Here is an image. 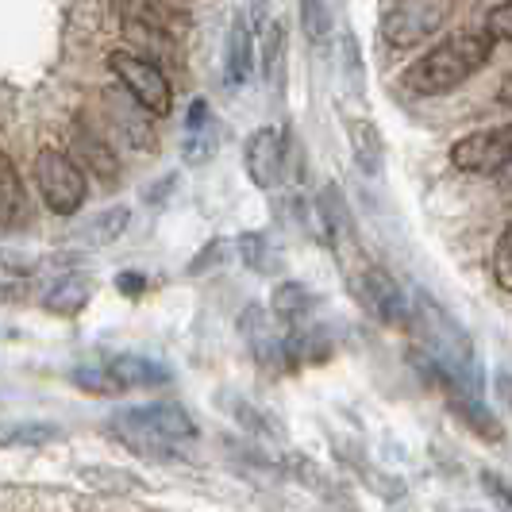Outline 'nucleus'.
I'll return each mask as SVG.
<instances>
[{
  "instance_id": "f257e3e1",
  "label": "nucleus",
  "mask_w": 512,
  "mask_h": 512,
  "mask_svg": "<svg viewBox=\"0 0 512 512\" xmlns=\"http://www.w3.org/2000/svg\"><path fill=\"white\" fill-rule=\"evenodd\" d=\"M108 436H116L139 459L166 462L178 459L185 447L197 443V424L174 401H154V405H139V409L112 412Z\"/></svg>"
},
{
  "instance_id": "f03ea898",
  "label": "nucleus",
  "mask_w": 512,
  "mask_h": 512,
  "mask_svg": "<svg viewBox=\"0 0 512 512\" xmlns=\"http://www.w3.org/2000/svg\"><path fill=\"white\" fill-rule=\"evenodd\" d=\"M489 58H493V39L486 31H462L420 54L401 81L416 97H443L466 85L478 70H486Z\"/></svg>"
},
{
  "instance_id": "7ed1b4c3",
  "label": "nucleus",
  "mask_w": 512,
  "mask_h": 512,
  "mask_svg": "<svg viewBox=\"0 0 512 512\" xmlns=\"http://www.w3.org/2000/svg\"><path fill=\"white\" fill-rule=\"evenodd\" d=\"M108 70L116 74V81L124 85L131 101L139 104L147 116L162 120L174 112V85L166 81L162 66L154 58H143L135 51H112L108 54Z\"/></svg>"
},
{
  "instance_id": "20e7f679",
  "label": "nucleus",
  "mask_w": 512,
  "mask_h": 512,
  "mask_svg": "<svg viewBox=\"0 0 512 512\" xmlns=\"http://www.w3.org/2000/svg\"><path fill=\"white\" fill-rule=\"evenodd\" d=\"M455 0H393L382 16V39L393 51H412L451 20Z\"/></svg>"
},
{
  "instance_id": "39448f33",
  "label": "nucleus",
  "mask_w": 512,
  "mask_h": 512,
  "mask_svg": "<svg viewBox=\"0 0 512 512\" xmlns=\"http://www.w3.org/2000/svg\"><path fill=\"white\" fill-rule=\"evenodd\" d=\"M35 185L43 193V205L51 208L54 216H74L89 197L85 170L66 151H54V147H43L35 154Z\"/></svg>"
},
{
  "instance_id": "423d86ee",
  "label": "nucleus",
  "mask_w": 512,
  "mask_h": 512,
  "mask_svg": "<svg viewBox=\"0 0 512 512\" xmlns=\"http://www.w3.org/2000/svg\"><path fill=\"white\" fill-rule=\"evenodd\" d=\"M347 289L355 293V301L374 320H382L389 328H409V297H405L401 285L393 282V274H385L382 266L366 262L359 274L347 282Z\"/></svg>"
},
{
  "instance_id": "0eeeda50",
  "label": "nucleus",
  "mask_w": 512,
  "mask_h": 512,
  "mask_svg": "<svg viewBox=\"0 0 512 512\" xmlns=\"http://www.w3.org/2000/svg\"><path fill=\"white\" fill-rule=\"evenodd\" d=\"M512 158V124L486 131H470L451 147V166L462 174H478V178H497Z\"/></svg>"
},
{
  "instance_id": "6e6552de",
  "label": "nucleus",
  "mask_w": 512,
  "mask_h": 512,
  "mask_svg": "<svg viewBox=\"0 0 512 512\" xmlns=\"http://www.w3.org/2000/svg\"><path fill=\"white\" fill-rule=\"evenodd\" d=\"M243 166L247 178L255 181L258 189H278L285 181V139L278 128H255L243 143Z\"/></svg>"
},
{
  "instance_id": "1a4fd4ad",
  "label": "nucleus",
  "mask_w": 512,
  "mask_h": 512,
  "mask_svg": "<svg viewBox=\"0 0 512 512\" xmlns=\"http://www.w3.org/2000/svg\"><path fill=\"white\" fill-rule=\"evenodd\" d=\"M239 335L247 339V347H251V355L262 370H289V362H285V332H278V324L270 320V308L262 305H247L243 308V316H239Z\"/></svg>"
},
{
  "instance_id": "9d476101",
  "label": "nucleus",
  "mask_w": 512,
  "mask_h": 512,
  "mask_svg": "<svg viewBox=\"0 0 512 512\" xmlns=\"http://www.w3.org/2000/svg\"><path fill=\"white\" fill-rule=\"evenodd\" d=\"M216 151H220V124L212 116V104L197 97L181 124V158L189 166H205L208 158H216Z\"/></svg>"
},
{
  "instance_id": "9b49d317",
  "label": "nucleus",
  "mask_w": 512,
  "mask_h": 512,
  "mask_svg": "<svg viewBox=\"0 0 512 512\" xmlns=\"http://www.w3.org/2000/svg\"><path fill=\"white\" fill-rule=\"evenodd\" d=\"M255 74V31L247 16H231L228 39H224V81L231 89H243Z\"/></svg>"
},
{
  "instance_id": "f8f14e48",
  "label": "nucleus",
  "mask_w": 512,
  "mask_h": 512,
  "mask_svg": "<svg viewBox=\"0 0 512 512\" xmlns=\"http://www.w3.org/2000/svg\"><path fill=\"white\" fill-rule=\"evenodd\" d=\"M443 397H447V405H451V412H455V420H459L466 432H474V436L486 439V443H505V424L497 420V412L489 409L478 393L443 389Z\"/></svg>"
},
{
  "instance_id": "ddd939ff",
  "label": "nucleus",
  "mask_w": 512,
  "mask_h": 512,
  "mask_svg": "<svg viewBox=\"0 0 512 512\" xmlns=\"http://www.w3.org/2000/svg\"><path fill=\"white\" fill-rule=\"evenodd\" d=\"M74 151H77L74 162L85 170V174H97L104 185H116V181H120V162H116V151H112V143L104 139L101 131L77 124L74 128Z\"/></svg>"
},
{
  "instance_id": "4468645a",
  "label": "nucleus",
  "mask_w": 512,
  "mask_h": 512,
  "mask_svg": "<svg viewBox=\"0 0 512 512\" xmlns=\"http://www.w3.org/2000/svg\"><path fill=\"white\" fill-rule=\"evenodd\" d=\"M104 370L112 374V382L120 385V393H128V389H154V385H166L174 378L162 362L147 359V355H112V359L104 362Z\"/></svg>"
},
{
  "instance_id": "2eb2a0df",
  "label": "nucleus",
  "mask_w": 512,
  "mask_h": 512,
  "mask_svg": "<svg viewBox=\"0 0 512 512\" xmlns=\"http://www.w3.org/2000/svg\"><path fill=\"white\" fill-rule=\"evenodd\" d=\"M285 66H289V39H285V24L262 27V77H266V89L274 93V101H285Z\"/></svg>"
},
{
  "instance_id": "dca6fc26",
  "label": "nucleus",
  "mask_w": 512,
  "mask_h": 512,
  "mask_svg": "<svg viewBox=\"0 0 512 512\" xmlns=\"http://www.w3.org/2000/svg\"><path fill=\"white\" fill-rule=\"evenodd\" d=\"M347 143H351V158L359 166L366 178H378L385 170V143H382V131L374 128L370 120H359L351 116L347 120Z\"/></svg>"
},
{
  "instance_id": "f3484780",
  "label": "nucleus",
  "mask_w": 512,
  "mask_h": 512,
  "mask_svg": "<svg viewBox=\"0 0 512 512\" xmlns=\"http://www.w3.org/2000/svg\"><path fill=\"white\" fill-rule=\"evenodd\" d=\"M289 470H293L297 482H301L305 489H312L320 501H328V505H335V509H343V512H355V497L347 493L343 482H335L324 466H316L312 459H293L289 462Z\"/></svg>"
},
{
  "instance_id": "a211bd4d",
  "label": "nucleus",
  "mask_w": 512,
  "mask_h": 512,
  "mask_svg": "<svg viewBox=\"0 0 512 512\" xmlns=\"http://www.w3.org/2000/svg\"><path fill=\"white\" fill-rule=\"evenodd\" d=\"M235 255H239V262H243L247 270H255L262 278H270V274L282 270L278 247H274L270 235H262V231H243V235L235 239Z\"/></svg>"
},
{
  "instance_id": "6ab92c4d",
  "label": "nucleus",
  "mask_w": 512,
  "mask_h": 512,
  "mask_svg": "<svg viewBox=\"0 0 512 512\" xmlns=\"http://www.w3.org/2000/svg\"><path fill=\"white\" fill-rule=\"evenodd\" d=\"M24 181L16 174V162L8 154H0V235L12 231L24 216Z\"/></svg>"
},
{
  "instance_id": "aec40b11",
  "label": "nucleus",
  "mask_w": 512,
  "mask_h": 512,
  "mask_svg": "<svg viewBox=\"0 0 512 512\" xmlns=\"http://www.w3.org/2000/svg\"><path fill=\"white\" fill-rule=\"evenodd\" d=\"M220 405L231 412V420L239 424V432H247V436L262 439V443H274V439H282V428L266 416L262 409H255L247 397H235V393H224L220 397Z\"/></svg>"
},
{
  "instance_id": "412c9836",
  "label": "nucleus",
  "mask_w": 512,
  "mask_h": 512,
  "mask_svg": "<svg viewBox=\"0 0 512 512\" xmlns=\"http://www.w3.org/2000/svg\"><path fill=\"white\" fill-rule=\"evenodd\" d=\"M270 308H274V316L282 324H301L305 316H312L320 308V297L301 282H282L270 297Z\"/></svg>"
},
{
  "instance_id": "4be33fe9",
  "label": "nucleus",
  "mask_w": 512,
  "mask_h": 512,
  "mask_svg": "<svg viewBox=\"0 0 512 512\" xmlns=\"http://www.w3.org/2000/svg\"><path fill=\"white\" fill-rule=\"evenodd\" d=\"M89 297H93V282L81 278V274H66V278H58V282L47 289L43 305H47V312H54V316H77L81 308L89 305Z\"/></svg>"
},
{
  "instance_id": "5701e85b",
  "label": "nucleus",
  "mask_w": 512,
  "mask_h": 512,
  "mask_svg": "<svg viewBox=\"0 0 512 512\" xmlns=\"http://www.w3.org/2000/svg\"><path fill=\"white\" fill-rule=\"evenodd\" d=\"M62 439V428L51 424V420H16V424H4L0 428V447H47V443H58Z\"/></svg>"
},
{
  "instance_id": "b1692460",
  "label": "nucleus",
  "mask_w": 512,
  "mask_h": 512,
  "mask_svg": "<svg viewBox=\"0 0 512 512\" xmlns=\"http://www.w3.org/2000/svg\"><path fill=\"white\" fill-rule=\"evenodd\" d=\"M128 224H131V212L124 205L104 208L101 216H93V220L77 231V235H81V243H85V247H108V243H116V239L128 231Z\"/></svg>"
},
{
  "instance_id": "393cba45",
  "label": "nucleus",
  "mask_w": 512,
  "mask_h": 512,
  "mask_svg": "<svg viewBox=\"0 0 512 512\" xmlns=\"http://www.w3.org/2000/svg\"><path fill=\"white\" fill-rule=\"evenodd\" d=\"M116 128H120V135L128 139L135 151H158V135L151 131V124H147V112L139 108V104L131 101V108H120L116 104Z\"/></svg>"
},
{
  "instance_id": "a878e982",
  "label": "nucleus",
  "mask_w": 512,
  "mask_h": 512,
  "mask_svg": "<svg viewBox=\"0 0 512 512\" xmlns=\"http://www.w3.org/2000/svg\"><path fill=\"white\" fill-rule=\"evenodd\" d=\"M70 382H74L81 393H93V397H120V385L112 382V374L104 370V362L74 366V370H70Z\"/></svg>"
},
{
  "instance_id": "bb28decb",
  "label": "nucleus",
  "mask_w": 512,
  "mask_h": 512,
  "mask_svg": "<svg viewBox=\"0 0 512 512\" xmlns=\"http://www.w3.org/2000/svg\"><path fill=\"white\" fill-rule=\"evenodd\" d=\"M339 58H343V77H347V89H351V93H362V89H366V70H362L359 39H355L351 31H343V39H339Z\"/></svg>"
},
{
  "instance_id": "cd10ccee",
  "label": "nucleus",
  "mask_w": 512,
  "mask_h": 512,
  "mask_svg": "<svg viewBox=\"0 0 512 512\" xmlns=\"http://www.w3.org/2000/svg\"><path fill=\"white\" fill-rule=\"evenodd\" d=\"M355 470H359L362 478H370L366 486L374 489L382 501H397V497H405V482L397 478V474H385V470H378V466H370V462L355 459Z\"/></svg>"
},
{
  "instance_id": "c85d7f7f",
  "label": "nucleus",
  "mask_w": 512,
  "mask_h": 512,
  "mask_svg": "<svg viewBox=\"0 0 512 512\" xmlns=\"http://www.w3.org/2000/svg\"><path fill=\"white\" fill-rule=\"evenodd\" d=\"M297 8H301V27H305L308 39H312V43H324L328 31H332V20H328L324 0H297Z\"/></svg>"
},
{
  "instance_id": "c756f323",
  "label": "nucleus",
  "mask_w": 512,
  "mask_h": 512,
  "mask_svg": "<svg viewBox=\"0 0 512 512\" xmlns=\"http://www.w3.org/2000/svg\"><path fill=\"white\" fill-rule=\"evenodd\" d=\"M493 282L512 293V220L497 235V247H493Z\"/></svg>"
},
{
  "instance_id": "7c9ffc66",
  "label": "nucleus",
  "mask_w": 512,
  "mask_h": 512,
  "mask_svg": "<svg viewBox=\"0 0 512 512\" xmlns=\"http://www.w3.org/2000/svg\"><path fill=\"white\" fill-rule=\"evenodd\" d=\"M486 35L493 43H512V0H501L486 12Z\"/></svg>"
},
{
  "instance_id": "2f4dec72",
  "label": "nucleus",
  "mask_w": 512,
  "mask_h": 512,
  "mask_svg": "<svg viewBox=\"0 0 512 512\" xmlns=\"http://www.w3.org/2000/svg\"><path fill=\"white\" fill-rule=\"evenodd\" d=\"M482 489L497 501V509L512 512V486L497 474V470H482Z\"/></svg>"
},
{
  "instance_id": "473e14b6",
  "label": "nucleus",
  "mask_w": 512,
  "mask_h": 512,
  "mask_svg": "<svg viewBox=\"0 0 512 512\" xmlns=\"http://www.w3.org/2000/svg\"><path fill=\"white\" fill-rule=\"evenodd\" d=\"M224 251H228V243H224V239H212L205 251L189 262V278H201V274H208V270H216V262L224 258Z\"/></svg>"
},
{
  "instance_id": "72a5a7b5",
  "label": "nucleus",
  "mask_w": 512,
  "mask_h": 512,
  "mask_svg": "<svg viewBox=\"0 0 512 512\" xmlns=\"http://www.w3.org/2000/svg\"><path fill=\"white\" fill-rule=\"evenodd\" d=\"M174 189H178V174H162L154 185H147V189H143V201H147V205H154V208L166 205V197H170Z\"/></svg>"
},
{
  "instance_id": "f704fd0d",
  "label": "nucleus",
  "mask_w": 512,
  "mask_h": 512,
  "mask_svg": "<svg viewBox=\"0 0 512 512\" xmlns=\"http://www.w3.org/2000/svg\"><path fill=\"white\" fill-rule=\"evenodd\" d=\"M116 289H120L124 297H143V293H147V274H135V270H124V274L116 278Z\"/></svg>"
},
{
  "instance_id": "c9c22d12",
  "label": "nucleus",
  "mask_w": 512,
  "mask_h": 512,
  "mask_svg": "<svg viewBox=\"0 0 512 512\" xmlns=\"http://www.w3.org/2000/svg\"><path fill=\"white\" fill-rule=\"evenodd\" d=\"M493 389H497V397L505 401V409L512 412V366H497V378H493Z\"/></svg>"
},
{
  "instance_id": "e433bc0d",
  "label": "nucleus",
  "mask_w": 512,
  "mask_h": 512,
  "mask_svg": "<svg viewBox=\"0 0 512 512\" xmlns=\"http://www.w3.org/2000/svg\"><path fill=\"white\" fill-rule=\"evenodd\" d=\"M497 101H501V104H505V108L512 112V70L505 74V81L497 85Z\"/></svg>"
},
{
  "instance_id": "4c0bfd02",
  "label": "nucleus",
  "mask_w": 512,
  "mask_h": 512,
  "mask_svg": "<svg viewBox=\"0 0 512 512\" xmlns=\"http://www.w3.org/2000/svg\"><path fill=\"white\" fill-rule=\"evenodd\" d=\"M266 8H270V0H251V20L258 27H266Z\"/></svg>"
},
{
  "instance_id": "58836bf2",
  "label": "nucleus",
  "mask_w": 512,
  "mask_h": 512,
  "mask_svg": "<svg viewBox=\"0 0 512 512\" xmlns=\"http://www.w3.org/2000/svg\"><path fill=\"white\" fill-rule=\"evenodd\" d=\"M497 178H505V189H509V193H512V158H509V166H505V170H501Z\"/></svg>"
}]
</instances>
